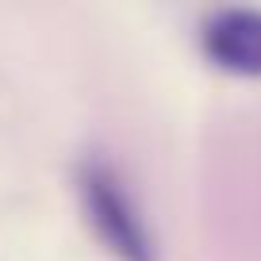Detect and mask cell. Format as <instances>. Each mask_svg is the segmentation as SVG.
I'll return each instance as SVG.
<instances>
[{"label": "cell", "mask_w": 261, "mask_h": 261, "mask_svg": "<svg viewBox=\"0 0 261 261\" xmlns=\"http://www.w3.org/2000/svg\"><path fill=\"white\" fill-rule=\"evenodd\" d=\"M77 188H81L89 223L96 227V234L104 238V246L119 261H158L154 230L146 227L135 196L127 192L123 177L115 173V165L108 158L92 154L81 162L77 173Z\"/></svg>", "instance_id": "6da1fadb"}, {"label": "cell", "mask_w": 261, "mask_h": 261, "mask_svg": "<svg viewBox=\"0 0 261 261\" xmlns=\"http://www.w3.org/2000/svg\"><path fill=\"white\" fill-rule=\"evenodd\" d=\"M200 39L215 65L234 73H261V8L223 4L207 12Z\"/></svg>", "instance_id": "7a4b0ae2"}]
</instances>
